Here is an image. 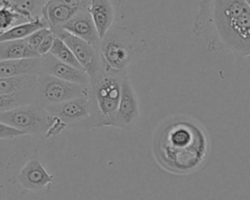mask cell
Returning a JSON list of instances; mask_svg holds the SVG:
<instances>
[{
	"mask_svg": "<svg viewBox=\"0 0 250 200\" xmlns=\"http://www.w3.org/2000/svg\"><path fill=\"white\" fill-rule=\"evenodd\" d=\"M42 72V57L0 61V78L23 75H39Z\"/></svg>",
	"mask_w": 250,
	"mask_h": 200,
	"instance_id": "obj_15",
	"label": "cell"
},
{
	"mask_svg": "<svg viewBox=\"0 0 250 200\" xmlns=\"http://www.w3.org/2000/svg\"><path fill=\"white\" fill-rule=\"evenodd\" d=\"M89 11L101 40L115 25L118 5L116 0H90Z\"/></svg>",
	"mask_w": 250,
	"mask_h": 200,
	"instance_id": "obj_11",
	"label": "cell"
},
{
	"mask_svg": "<svg viewBox=\"0 0 250 200\" xmlns=\"http://www.w3.org/2000/svg\"><path fill=\"white\" fill-rule=\"evenodd\" d=\"M28 20L23 18L21 15L14 11L13 9L1 5L0 6V25H1V32L7 31L14 26L19 24L27 22Z\"/></svg>",
	"mask_w": 250,
	"mask_h": 200,
	"instance_id": "obj_22",
	"label": "cell"
},
{
	"mask_svg": "<svg viewBox=\"0 0 250 200\" xmlns=\"http://www.w3.org/2000/svg\"><path fill=\"white\" fill-rule=\"evenodd\" d=\"M140 118L141 112L138 97L128 74L122 80L121 97L116 112L114 127L122 130H131L138 124Z\"/></svg>",
	"mask_w": 250,
	"mask_h": 200,
	"instance_id": "obj_9",
	"label": "cell"
},
{
	"mask_svg": "<svg viewBox=\"0 0 250 200\" xmlns=\"http://www.w3.org/2000/svg\"><path fill=\"white\" fill-rule=\"evenodd\" d=\"M28 135L25 131L21 130L15 126L6 124V123H0V139L1 140H11L18 137Z\"/></svg>",
	"mask_w": 250,
	"mask_h": 200,
	"instance_id": "obj_23",
	"label": "cell"
},
{
	"mask_svg": "<svg viewBox=\"0 0 250 200\" xmlns=\"http://www.w3.org/2000/svg\"><path fill=\"white\" fill-rule=\"evenodd\" d=\"M36 102V89L9 95H0V112Z\"/></svg>",
	"mask_w": 250,
	"mask_h": 200,
	"instance_id": "obj_20",
	"label": "cell"
},
{
	"mask_svg": "<svg viewBox=\"0 0 250 200\" xmlns=\"http://www.w3.org/2000/svg\"><path fill=\"white\" fill-rule=\"evenodd\" d=\"M70 6L82 9V8H87L90 0H61Z\"/></svg>",
	"mask_w": 250,
	"mask_h": 200,
	"instance_id": "obj_26",
	"label": "cell"
},
{
	"mask_svg": "<svg viewBox=\"0 0 250 200\" xmlns=\"http://www.w3.org/2000/svg\"><path fill=\"white\" fill-rule=\"evenodd\" d=\"M209 136L195 120L178 117L168 121L156 133L153 153L158 165L168 173L189 175L208 157Z\"/></svg>",
	"mask_w": 250,
	"mask_h": 200,
	"instance_id": "obj_2",
	"label": "cell"
},
{
	"mask_svg": "<svg viewBox=\"0 0 250 200\" xmlns=\"http://www.w3.org/2000/svg\"><path fill=\"white\" fill-rule=\"evenodd\" d=\"M48 27L45 20L37 19L31 21H27L17 26L12 27L11 29L0 33V42L10 41V40H22L29 37L31 34L36 32L39 29ZM49 28V27H48Z\"/></svg>",
	"mask_w": 250,
	"mask_h": 200,
	"instance_id": "obj_19",
	"label": "cell"
},
{
	"mask_svg": "<svg viewBox=\"0 0 250 200\" xmlns=\"http://www.w3.org/2000/svg\"><path fill=\"white\" fill-rule=\"evenodd\" d=\"M53 116L45 106L34 102L12 110L0 112V121L29 134H46L51 126Z\"/></svg>",
	"mask_w": 250,
	"mask_h": 200,
	"instance_id": "obj_6",
	"label": "cell"
},
{
	"mask_svg": "<svg viewBox=\"0 0 250 200\" xmlns=\"http://www.w3.org/2000/svg\"><path fill=\"white\" fill-rule=\"evenodd\" d=\"M87 95L88 86L62 80L46 73H40L37 77L36 102L45 107Z\"/></svg>",
	"mask_w": 250,
	"mask_h": 200,
	"instance_id": "obj_5",
	"label": "cell"
},
{
	"mask_svg": "<svg viewBox=\"0 0 250 200\" xmlns=\"http://www.w3.org/2000/svg\"><path fill=\"white\" fill-rule=\"evenodd\" d=\"M55 35L64 41L65 44L70 48L90 78L103 68V60L99 48L94 47L90 43L63 29L55 33Z\"/></svg>",
	"mask_w": 250,
	"mask_h": 200,
	"instance_id": "obj_8",
	"label": "cell"
},
{
	"mask_svg": "<svg viewBox=\"0 0 250 200\" xmlns=\"http://www.w3.org/2000/svg\"><path fill=\"white\" fill-rule=\"evenodd\" d=\"M79 10V8L70 6L61 0H48L43 11V19L55 34L62 30L63 25Z\"/></svg>",
	"mask_w": 250,
	"mask_h": 200,
	"instance_id": "obj_14",
	"label": "cell"
},
{
	"mask_svg": "<svg viewBox=\"0 0 250 200\" xmlns=\"http://www.w3.org/2000/svg\"><path fill=\"white\" fill-rule=\"evenodd\" d=\"M62 29L100 49L101 38L87 8L80 9L63 25Z\"/></svg>",
	"mask_w": 250,
	"mask_h": 200,
	"instance_id": "obj_12",
	"label": "cell"
},
{
	"mask_svg": "<svg viewBox=\"0 0 250 200\" xmlns=\"http://www.w3.org/2000/svg\"><path fill=\"white\" fill-rule=\"evenodd\" d=\"M55 38H56V35L54 34V32H51L48 36L45 37V39L42 41V43L40 44L37 50V54L39 57H44L50 53L54 45Z\"/></svg>",
	"mask_w": 250,
	"mask_h": 200,
	"instance_id": "obj_25",
	"label": "cell"
},
{
	"mask_svg": "<svg viewBox=\"0 0 250 200\" xmlns=\"http://www.w3.org/2000/svg\"><path fill=\"white\" fill-rule=\"evenodd\" d=\"M51 32H53V31H52L50 28L45 27V28H42V29L37 30L36 32H34L33 34H31L29 37H27L25 40H26L28 46H29L34 52L37 53L38 47L40 46V44L42 43V41L45 39V37L48 36Z\"/></svg>",
	"mask_w": 250,
	"mask_h": 200,
	"instance_id": "obj_24",
	"label": "cell"
},
{
	"mask_svg": "<svg viewBox=\"0 0 250 200\" xmlns=\"http://www.w3.org/2000/svg\"><path fill=\"white\" fill-rule=\"evenodd\" d=\"M192 32L209 52L250 57V6L246 0H200Z\"/></svg>",
	"mask_w": 250,
	"mask_h": 200,
	"instance_id": "obj_1",
	"label": "cell"
},
{
	"mask_svg": "<svg viewBox=\"0 0 250 200\" xmlns=\"http://www.w3.org/2000/svg\"><path fill=\"white\" fill-rule=\"evenodd\" d=\"M26 58H39V56L28 46L25 39L0 42L1 60H19Z\"/></svg>",
	"mask_w": 250,
	"mask_h": 200,
	"instance_id": "obj_17",
	"label": "cell"
},
{
	"mask_svg": "<svg viewBox=\"0 0 250 200\" xmlns=\"http://www.w3.org/2000/svg\"><path fill=\"white\" fill-rule=\"evenodd\" d=\"M126 75L128 71L114 72L103 66L90 78L87 98L92 115V129L115 126L122 80Z\"/></svg>",
	"mask_w": 250,
	"mask_h": 200,
	"instance_id": "obj_3",
	"label": "cell"
},
{
	"mask_svg": "<svg viewBox=\"0 0 250 200\" xmlns=\"http://www.w3.org/2000/svg\"><path fill=\"white\" fill-rule=\"evenodd\" d=\"M50 54H52L55 58H57L59 60L64 62V63H67L76 68L83 69V67L77 60L76 57L74 56V54L70 50V48L65 44L64 41H62L61 38H59L57 36L55 38L54 45L50 51Z\"/></svg>",
	"mask_w": 250,
	"mask_h": 200,
	"instance_id": "obj_21",
	"label": "cell"
},
{
	"mask_svg": "<svg viewBox=\"0 0 250 200\" xmlns=\"http://www.w3.org/2000/svg\"><path fill=\"white\" fill-rule=\"evenodd\" d=\"M48 0H1V5L7 6L28 21L42 19L43 11Z\"/></svg>",
	"mask_w": 250,
	"mask_h": 200,
	"instance_id": "obj_16",
	"label": "cell"
},
{
	"mask_svg": "<svg viewBox=\"0 0 250 200\" xmlns=\"http://www.w3.org/2000/svg\"><path fill=\"white\" fill-rule=\"evenodd\" d=\"M42 60H43L42 73H46L68 82L89 86L90 76L84 69L76 68L67 63H64L59 60L50 53L42 57Z\"/></svg>",
	"mask_w": 250,
	"mask_h": 200,
	"instance_id": "obj_13",
	"label": "cell"
},
{
	"mask_svg": "<svg viewBox=\"0 0 250 200\" xmlns=\"http://www.w3.org/2000/svg\"><path fill=\"white\" fill-rule=\"evenodd\" d=\"M51 175L37 157L29 159L21 169L17 176L20 185L27 190L39 191L45 188L54 180Z\"/></svg>",
	"mask_w": 250,
	"mask_h": 200,
	"instance_id": "obj_10",
	"label": "cell"
},
{
	"mask_svg": "<svg viewBox=\"0 0 250 200\" xmlns=\"http://www.w3.org/2000/svg\"><path fill=\"white\" fill-rule=\"evenodd\" d=\"M38 75H23L0 78V95L34 90L37 86Z\"/></svg>",
	"mask_w": 250,
	"mask_h": 200,
	"instance_id": "obj_18",
	"label": "cell"
},
{
	"mask_svg": "<svg viewBox=\"0 0 250 200\" xmlns=\"http://www.w3.org/2000/svg\"><path fill=\"white\" fill-rule=\"evenodd\" d=\"M146 49L145 39L133 30L114 25L101 40L100 53L104 68L114 72L128 71Z\"/></svg>",
	"mask_w": 250,
	"mask_h": 200,
	"instance_id": "obj_4",
	"label": "cell"
},
{
	"mask_svg": "<svg viewBox=\"0 0 250 200\" xmlns=\"http://www.w3.org/2000/svg\"><path fill=\"white\" fill-rule=\"evenodd\" d=\"M46 109L50 114L61 119L67 127L92 129V115L87 96L46 106Z\"/></svg>",
	"mask_w": 250,
	"mask_h": 200,
	"instance_id": "obj_7",
	"label": "cell"
}]
</instances>
